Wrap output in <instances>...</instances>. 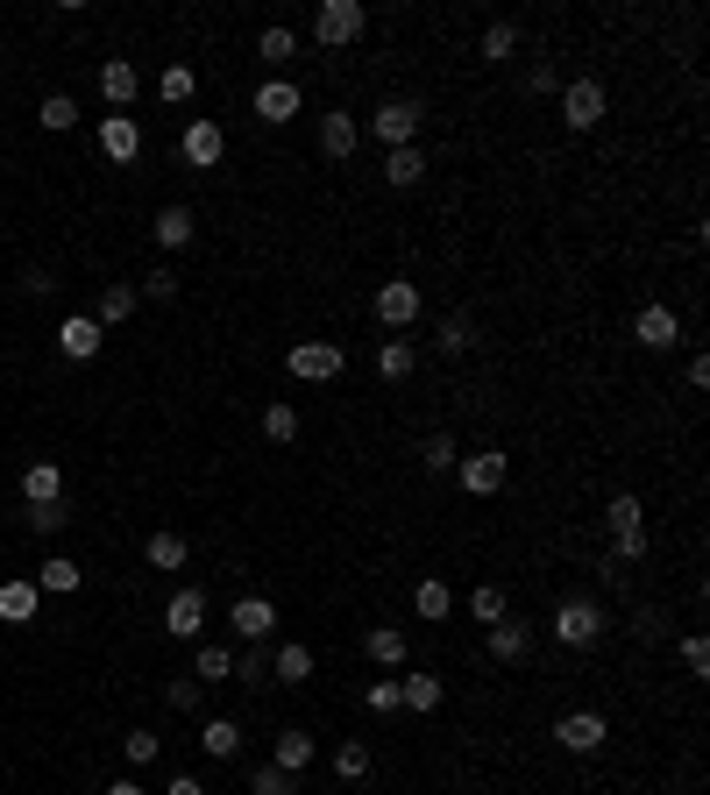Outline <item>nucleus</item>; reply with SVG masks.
Segmentation results:
<instances>
[{"label": "nucleus", "mask_w": 710, "mask_h": 795, "mask_svg": "<svg viewBox=\"0 0 710 795\" xmlns=\"http://www.w3.org/2000/svg\"><path fill=\"white\" fill-rule=\"evenodd\" d=\"M604 533H611V554H618V561H640V554H646V519H640V498H632V490H618V498H611Z\"/></svg>", "instance_id": "f257e3e1"}, {"label": "nucleus", "mask_w": 710, "mask_h": 795, "mask_svg": "<svg viewBox=\"0 0 710 795\" xmlns=\"http://www.w3.org/2000/svg\"><path fill=\"white\" fill-rule=\"evenodd\" d=\"M284 370L306 377V384H335L341 370H349V349H341V341H298V349L284 355Z\"/></svg>", "instance_id": "f03ea898"}, {"label": "nucleus", "mask_w": 710, "mask_h": 795, "mask_svg": "<svg viewBox=\"0 0 710 795\" xmlns=\"http://www.w3.org/2000/svg\"><path fill=\"white\" fill-rule=\"evenodd\" d=\"M554 639H562V647H597L604 639V604L597 597H568V604L554 611Z\"/></svg>", "instance_id": "7ed1b4c3"}, {"label": "nucleus", "mask_w": 710, "mask_h": 795, "mask_svg": "<svg viewBox=\"0 0 710 795\" xmlns=\"http://www.w3.org/2000/svg\"><path fill=\"white\" fill-rule=\"evenodd\" d=\"M362 22H370V14H362L356 0H320V8H313V36H320V50H341V43H356V36H362Z\"/></svg>", "instance_id": "20e7f679"}, {"label": "nucleus", "mask_w": 710, "mask_h": 795, "mask_svg": "<svg viewBox=\"0 0 710 795\" xmlns=\"http://www.w3.org/2000/svg\"><path fill=\"white\" fill-rule=\"evenodd\" d=\"M419 100H384V107L370 114V128H376V143L384 149H413V135H419Z\"/></svg>", "instance_id": "39448f33"}, {"label": "nucleus", "mask_w": 710, "mask_h": 795, "mask_svg": "<svg viewBox=\"0 0 710 795\" xmlns=\"http://www.w3.org/2000/svg\"><path fill=\"white\" fill-rule=\"evenodd\" d=\"M604 739H611V725H604L597 711H568V717H554V746H562V753H597Z\"/></svg>", "instance_id": "423d86ee"}, {"label": "nucleus", "mask_w": 710, "mask_h": 795, "mask_svg": "<svg viewBox=\"0 0 710 795\" xmlns=\"http://www.w3.org/2000/svg\"><path fill=\"white\" fill-rule=\"evenodd\" d=\"M419 320V284H405V277H391V284H376V327H413Z\"/></svg>", "instance_id": "0eeeda50"}, {"label": "nucleus", "mask_w": 710, "mask_h": 795, "mask_svg": "<svg viewBox=\"0 0 710 795\" xmlns=\"http://www.w3.org/2000/svg\"><path fill=\"white\" fill-rule=\"evenodd\" d=\"M100 157H108V163H135V157H143V128H135V114H100Z\"/></svg>", "instance_id": "6e6552de"}, {"label": "nucleus", "mask_w": 710, "mask_h": 795, "mask_svg": "<svg viewBox=\"0 0 710 795\" xmlns=\"http://www.w3.org/2000/svg\"><path fill=\"white\" fill-rule=\"evenodd\" d=\"M228 625H235V639H241V647H263V639H270V625H278V604H270V597H241V604L228 611Z\"/></svg>", "instance_id": "1a4fd4ad"}, {"label": "nucleus", "mask_w": 710, "mask_h": 795, "mask_svg": "<svg viewBox=\"0 0 710 795\" xmlns=\"http://www.w3.org/2000/svg\"><path fill=\"white\" fill-rule=\"evenodd\" d=\"M455 469H462V490H470V498H491V490H505L511 462H505V455H497V447H491V455H462Z\"/></svg>", "instance_id": "9d476101"}, {"label": "nucleus", "mask_w": 710, "mask_h": 795, "mask_svg": "<svg viewBox=\"0 0 710 795\" xmlns=\"http://www.w3.org/2000/svg\"><path fill=\"white\" fill-rule=\"evenodd\" d=\"M178 149H185L192 171H214V163L228 157V135H221V122H185V143Z\"/></svg>", "instance_id": "9b49d317"}, {"label": "nucleus", "mask_w": 710, "mask_h": 795, "mask_svg": "<svg viewBox=\"0 0 710 795\" xmlns=\"http://www.w3.org/2000/svg\"><path fill=\"white\" fill-rule=\"evenodd\" d=\"M298 107H306V93H298L292 79H263V86H256V122L278 128V122H292Z\"/></svg>", "instance_id": "f8f14e48"}, {"label": "nucleus", "mask_w": 710, "mask_h": 795, "mask_svg": "<svg viewBox=\"0 0 710 795\" xmlns=\"http://www.w3.org/2000/svg\"><path fill=\"white\" fill-rule=\"evenodd\" d=\"M164 633H171V639H200L206 633V597L200 590H178L171 604H164Z\"/></svg>", "instance_id": "ddd939ff"}, {"label": "nucleus", "mask_w": 710, "mask_h": 795, "mask_svg": "<svg viewBox=\"0 0 710 795\" xmlns=\"http://www.w3.org/2000/svg\"><path fill=\"white\" fill-rule=\"evenodd\" d=\"M562 122H568V128H597V122H604V86H597V79H576V86L562 93Z\"/></svg>", "instance_id": "4468645a"}, {"label": "nucleus", "mask_w": 710, "mask_h": 795, "mask_svg": "<svg viewBox=\"0 0 710 795\" xmlns=\"http://www.w3.org/2000/svg\"><path fill=\"white\" fill-rule=\"evenodd\" d=\"M632 341H640V349H675V341H683V320H675L668 306H640V320H632Z\"/></svg>", "instance_id": "2eb2a0df"}, {"label": "nucleus", "mask_w": 710, "mask_h": 795, "mask_svg": "<svg viewBox=\"0 0 710 795\" xmlns=\"http://www.w3.org/2000/svg\"><path fill=\"white\" fill-rule=\"evenodd\" d=\"M57 349H65L71 363H93V355H100V320H93V313H71V320L57 327Z\"/></svg>", "instance_id": "dca6fc26"}, {"label": "nucleus", "mask_w": 710, "mask_h": 795, "mask_svg": "<svg viewBox=\"0 0 710 795\" xmlns=\"http://www.w3.org/2000/svg\"><path fill=\"white\" fill-rule=\"evenodd\" d=\"M22 498L29 504H65V469H57V462H29L22 469Z\"/></svg>", "instance_id": "f3484780"}, {"label": "nucleus", "mask_w": 710, "mask_h": 795, "mask_svg": "<svg viewBox=\"0 0 710 795\" xmlns=\"http://www.w3.org/2000/svg\"><path fill=\"white\" fill-rule=\"evenodd\" d=\"M135 93H143L135 65H128V57H108V65H100V100H108V107H128Z\"/></svg>", "instance_id": "a211bd4d"}, {"label": "nucleus", "mask_w": 710, "mask_h": 795, "mask_svg": "<svg viewBox=\"0 0 710 795\" xmlns=\"http://www.w3.org/2000/svg\"><path fill=\"white\" fill-rule=\"evenodd\" d=\"M356 143H362V128H356V114H320V157H356Z\"/></svg>", "instance_id": "6ab92c4d"}, {"label": "nucleus", "mask_w": 710, "mask_h": 795, "mask_svg": "<svg viewBox=\"0 0 710 795\" xmlns=\"http://www.w3.org/2000/svg\"><path fill=\"white\" fill-rule=\"evenodd\" d=\"M43 611V590L36 582H0V625H29Z\"/></svg>", "instance_id": "aec40b11"}, {"label": "nucleus", "mask_w": 710, "mask_h": 795, "mask_svg": "<svg viewBox=\"0 0 710 795\" xmlns=\"http://www.w3.org/2000/svg\"><path fill=\"white\" fill-rule=\"evenodd\" d=\"M79 582H86V568L71 561V554H50V561L36 568V590H50V597H71Z\"/></svg>", "instance_id": "412c9836"}, {"label": "nucleus", "mask_w": 710, "mask_h": 795, "mask_svg": "<svg viewBox=\"0 0 710 795\" xmlns=\"http://www.w3.org/2000/svg\"><path fill=\"white\" fill-rule=\"evenodd\" d=\"M413 370H419L413 341H376V377H384V384H405Z\"/></svg>", "instance_id": "4be33fe9"}, {"label": "nucleus", "mask_w": 710, "mask_h": 795, "mask_svg": "<svg viewBox=\"0 0 710 795\" xmlns=\"http://www.w3.org/2000/svg\"><path fill=\"white\" fill-rule=\"evenodd\" d=\"M491 654L497 661H526V654H533V633H526L519 618H497L491 625Z\"/></svg>", "instance_id": "5701e85b"}, {"label": "nucleus", "mask_w": 710, "mask_h": 795, "mask_svg": "<svg viewBox=\"0 0 710 795\" xmlns=\"http://www.w3.org/2000/svg\"><path fill=\"white\" fill-rule=\"evenodd\" d=\"M362 654H370L376 668H398L405 661V633L398 625H370V633H362Z\"/></svg>", "instance_id": "b1692460"}, {"label": "nucleus", "mask_w": 710, "mask_h": 795, "mask_svg": "<svg viewBox=\"0 0 710 795\" xmlns=\"http://www.w3.org/2000/svg\"><path fill=\"white\" fill-rule=\"evenodd\" d=\"M200 746L214 760H235L241 753V725H235V717H206V725H200Z\"/></svg>", "instance_id": "393cba45"}, {"label": "nucleus", "mask_w": 710, "mask_h": 795, "mask_svg": "<svg viewBox=\"0 0 710 795\" xmlns=\"http://www.w3.org/2000/svg\"><path fill=\"white\" fill-rule=\"evenodd\" d=\"M419 178H427V157H419V149H391V157H384V185L413 192Z\"/></svg>", "instance_id": "a878e982"}, {"label": "nucleus", "mask_w": 710, "mask_h": 795, "mask_svg": "<svg viewBox=\"0 0 710 795\" xmlns=\"http://www.w3.org/2000/svg\"><path fill=\"white\" fill-rule=\"evenodd\" d=\"M398 703H405V711H441V674H405Z\"/></svg>", "instance_id": "bb28decb"}, {"label": "nucleus", "mask_w": 710, "mask_h": 795, "mask_svg": "<svg viewBox=\"0 0 710 795\" xmlns=\"http://www.w3.org/2000/svg\"><path fill=\"white\" fill-rule=\"evenodd\" d=\"M313 760V739L306 731H278V753H270V768H284V774H298Z\"/></svg>", "instance_id": "cd10ccee"}, {"label": "nucleus", "mask_w": 710, "mask_h": 795, "mask_svg": "<svg viewBox=\"0 0 710 795\" xmlns=\"http://www.w3.org/2000/svg\"><path fill=\"white\" fill-rule=\"evenodd\" d=\"M192 242V214L185 206H164L157 214V249H185Z\"/></svg>", "instance_id": "c85d7f7f"}, {"label": "nucleus", "mask_w": 710, "mask_h": 795, "mask_svg": "<svg viewBox=\"0 0 710 795\" xmlns=\"http://www.w3.org/2000/svg\"><path fill=\"white\" fill-rule=\"evenodd\" d=\"M263 441H298V412H292V405H284V398H270L263 405Z\"/></svg>", "instance_id": "c756f323"}, {"label": "nucleus", "mask_w": 710, "mask_h": 795, "mask_svg": "<svg viewBox=\"0 0 710 795\" xmlns=\"http://www.w3.org/2000/svg\"><path fill=\"white\" fill-rule=\"evenodd\" d=\"M235 674V654L228 647H200L192 654V682H228Z\"/></svg>", "instance_id": "7c9ffc66"}, {"label": "nucleus", "mask_w": 710, "mask_h": 795, "mask_svg": "<svg viewBox=\"0 0 710 795\" xmlns=\"http://www.w3.org/2000/svg\"><path fill=\"white\" fill-rule=\"evenodd\" d=\"M192 86H200V79H192V65H164L157 71V100H171V107H185Z\"/></svg>", "instance_id": "2f4dec72"}, {"label": "nucleus", "mask_w": 710, "mask_h": 795, "mask_svg": "<svg viewBox=\"0 0 710 795\" xmlns=\"http://www.w3.org/2000/svg\"><path fill=\"white\" fill-rule=\"evenodd\" d=\"M419 462H427V476H441V469H455V462H462V447L448 441V433H427V441H419Z\"/></svg>", "instance_id": "473e14b6"}, {"label": "nucleus", "mask_w": 710, "mask_h": 795, "mask_svg": "<svg viewBox=\"0 0 710 795\" xmlns=\"http://www.w3.org/2000/svg\"><path fill=\"white\" fill-rule=\"evenodd\" d=\"M448 604H455V597H448V582H441V576L413 590V611H419V618H448Z\"/></svg>", "instance_id": "72a5a7b5"}, {"label": "nucleus", "mask_w": 710, "mask_h": 795, "mask_svg": "<svg viewBox=\"0 0 710 795\" xmlns=\"http://www.w3.org/2000/svg\"><path fill=\"white\" fill-rule=\"evenodd\" d=\"M249 795H298V774H284V768H270V760H263V768L249 774Z\"/></svg>", "instance_id": "f704fd0d"}, {"label": "nucleus", "mask_w": 710, "mask_h": 795, "mask_svg": "<svg viewBox=\"0 0 710 795\" xmlns=\"http://www.w3.org/2000/svg\"><path fill=\"white\" fill-rule=\"evenodd\" d=\"M149 568H185V540H178V533H149Z\"/></svg>", "instance_id": "c9c22d12"}, {"label": "nucleus", "mask_w": 710, "mask_h": 795, "mask_svg": "<svg viewBox=\"0 0 710 795\" xmlns=\"http://www.w3.org/2000/svg\"><path fill=\"white\" fill-rule=\"evenodd\" d=\"M135 313V292L128 284H108V292H100V327H121Z\"/></svg>", "instance_id": "e433bc0d"}, {"label": "nucleus", "mask_w": 710, "mask_h": 795, "mask_svg": "<svg viewBox=\"0 0 710 795\" xmlns=\"http://www.w3.org/2000/svg\"><path fill=\"white\" fill-rule=\"evenodd\" d=\"M470 611H476V625H497V618H511V604H505V590H497V582H483V590L470 597Z\"/></svg>", "instance_id": "4c0bfd02"}, {"label": "nucleus", "mask_w": 710, "mask_h": 795, "mask_svg": "<svg viewBox=\"0 0 710 795\" xmlns=\"http://www.w3.org/2000/svg\"><path fill=\"white\" fill-rule=\"evenodd\" d=\"M335 774H341V782H362V774H370V746H362V739L335 746Z\"/></svg>", "instance_id": "58836bf2"}, {"label": "nucleus", "mask_w": 710, "mask_h": 795, "mask_svg": "<svg viewBox=\"0 0 710 795\" xmlns=\"http://www.w3.org/2000/svg\"><path fill=\"white\" fill-rule=\"evenodd\" d=\"M270 674H278V682H306V674H313V654H306V647H278Z\"/></svg>", "instance_id": "ea45409f"}, {"label": "nucleus", "mask_w": 710, "mask_h": 795, "mask_svg": "<svg viewBox=\"0 0 710 795\" xmlns=\"http://www.w3.org/2000/svg\"><path fill=\"white\" fill-rule=\"evenodd\" d=\"M511 50H519V29H511V22H491V29H483V57H491V65H505Z\"/></svg>", "instance_id": "a19ab883"}, {"label": "nucleus", "mask_w": 710, "mask_h": 795, "mask_svg": "<svg viewBox=\"0 0 710 795\" xmlns=\"http://www.w3.org/2000/svg\"><path fill=\"white\" fill-rule=\"evenodd\" d=\"M256 50H263V57H270V65H284V57H292V50H298V36H292V29H284V22H270V29H263V36H256Z\"/></svg>", "instance_id": "79ce46f5"}, {"label": "nucleus", "mask_w": 710, "mask_h": 795, "mask_svg": "<svg viewBox=\"0 0 710 795\" xmlns=\"http://www.w3.org/2000/svg\"><path fill=\"white\" fill-rule=\"evenodd\" d=\"M71 122H79V100H71V93H50V100H43V128H50V135H65Z\"/></svg>", "instance_id": "37998d69"}, {"label": "nucleus", "mask_w": 710, "mask_h": 795, "mask_svg": "<svg viewBox=\"0 0 710 795\" xmlns=\"http://www.w3.org/2000/svg\"><path fill=\"white\" fill-rule=\"evenodd\" d=\"M157 731H128V746H121V753H128V768H149V760H157Z\"/></svg>", "instance_id": "c03bdc74"}, {"label": "nucleus", "mask_w": 710, "mask_h": 795, "mask_svg": "<svg viewBox=\"0 0 710 795\" xmlns=\"http://www.w3.org/2000/svg\"><path fill=\"white\" fill-rule=\"evenodd\" d=\"M683 668L697 674V682L710 674V639H703V633H689V639H683Z\"/></svg>", "instance_id": "a18cd8bd"}, {"label": "nucleus", "mask_w": 710, "mask_h": 795, "mask_svg": "<svg viewBox=\"0 0 710 795\" xmlns=\"http://www.w3.org/2000/svg\"><path fill=\"white\" fill-rule=\"evenodd\" d=\"M462 349H470V320L448 313V320H441V355H462Z\"/></svg>", "instance_id": "49530a36"}, {"label": "nucleus", "mask_w": 710, "mask_h": 795, "mask_svg": "<svg viewBox=\"0 0 710 795\" xmlns=\"http://www.w3.org/2000/svg\"><path fill=\"white\" fill-rule=\"evenodd\" d=\"M235 674H241L249 689H263V682H270V661H263V647H249V654H241V661H235Z\"/></svg>", "instance_id": "de8ad7c7"}, {"label": "nucleus", "mask_w": 710, "mask_h": 795, "mask_svg": "<svg viewBox=\"0 0 710 795\" xmlns=\"http://www.w3.org/2000/svg\"><path fill=\"white\" fill-rule=\"evenodd\" d=\"M65 504H29V533H57V526H65Z\"/></svg>", "instance_id": "09e8293b"}, {"label": "nucleus", "mask_w": 710, "mask_h": 795, "mask_svg": "<svg viewBox=\"0 0 710 795\" xmlns=\"http://www.w3.org/2000/svg\"><path fill=\"white\" fill-rule=\"evenodd\" d=\"M370 711H376V717L398 711V682H370Z\"/></svg>", "instance_id": "8fccbe9b"}, {"label": "nucleus", "mask_w": 710, "mask_h": 795, "mask_svg": "<svg viewBox=\"0 0 710 795\" xmlns=\"http://www.w3.org/2000/svg\"><path fill=\"white\" fill-rule=\"evenodd\" d=\"M143 292H149V298H171V292H178V277H171V270H149Z\"/></svg>", "instance_id": "3c124183"}, {"label": "nucleus", "mask_w": 710, "mask_h": 795, "mask_svg": "<svg viewBox=\"0 0 710 795\" xmlns=\"http://www.w3.org/2000/svg\"><path fill=\"white\" fill-rule=\"evenodd\" d=\"M164 795H206V788H200V782H192V774H178V782H171V788H164Z\"/></svg>", "instance_id": "603ef678"}, {"label": "nucleus", "mask_w": 710, "mask_h": 795, "mask_svg": "<svg viewBox=\"0 0 710 795\" xmlns=\"http://www.w3.org/2000/svg\"><path fill=\"white\" fill-rule=\"evenodd\" d=\"M100 795H149V788H143V782H108Z\"/></svg>", "instance_id": "864d4df0"}]
</instances>
